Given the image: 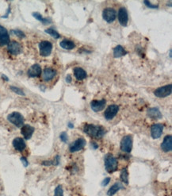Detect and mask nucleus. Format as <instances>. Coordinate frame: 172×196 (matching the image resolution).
<instances>
[{
  "instance_id": "5701e85b",
  "label": "nucleus",
  "mask_w": 172,
  "mask_h": 196,
  "mask_svg": "<svg viewBox=\"0 0 172 196\" xmlns=\"http://www.w3.org/2000/svg\"><path fill=\"white\" fill-rule=\"evenodd\" d=\"M60 46H61V48H63L64 49L71 50V49H75V47H76V44L74 43L72 41H70V40L64 39L60 42Z\"/></svg>"
},
{
  "instance_id": "4468645a",
  "label": "nucleus",
  "mask_w": 172,
  "mask_h": 196,
  "mask_svg": "<svg viewBox=\"0 0 172 196\" xmlns=\"http://www.w3.org/2000/svg\"><path fill=\"white\" fill-rule=\"evenodd\" d=\"M10 42V36L8 31L5 27L0 25V45H8Z\"/></svg>"
},
{
  "instance_id": "c9c22d12",
  "label": "nucleus",
  "mask_w": 172,
  "mask_h": 196,
  "mask_svg": "<svg viewBox=\"0 0 172 196\" xmlns=\"http://www.w3.org/2000/svg\"><path fill=\"white\" fill-rule=\"evenodd\" d=\"M66 82L67 83H71L72 82V76H71V75H67V77H66Z\"/></svg>"
},
{
  "instance_id": "1a4fd4ad",
  "label": "nucleus",
  "mask_w": 172,
  "mask_h": 196,
  "mask_svg": "<svg viewBox=\"0 0 172 196\" xmlns=\"http://www.w3.org/2000/svg\"><path fill=\"white\" fill-rule=\"evenodd\" d=\"M119 111V106L115 104H113V105L109 106L106 110H105L104 113V117L106 120L110 121L112 120L117 115V112Z\"/></svg>"
},
{
  "instance_id": "0eeeda50",
  "label": "nucleus",
  "mask_w": 172,
  "mask_h": 196,
  "mask_svg": "<svg viewBox=\"0 0 172 196\" xmlns=\"http://www.w3.org/2000/svg\"><path fill=\"white\" fill-rule=\"evenodd\" d=\"M102 17L105 21L108 23H112L115 21L117 18V12L114 9L110 7H107L103 10L102 12Z\"/></svg>"
},
{
  "instance_id": "c85d7f7f",
  "label": "nucleus",
  "mask_w": 172,
  "mask_h": 196,
  "mask_svg": "<svg viewBox=\"0 0 172 196\" xmlns=\"http://www.w3.org/2000/svg\"><path fill=\"white\" fill-rule=\"evenodd\" d=\"M54 196H64V190H63L61 185H59L56 187L55 191H54Z\"/></svg>"
},
{
  "instance_id": "b1692460",
  "label": "nucleus",
  "mask_w": 172,
  "mask_h": 196,
  "mask_svg": "<svg viewBox=\"0 0 172 196\" xmlns=\"http://www.w3.org/2000/svg\"><path fill=\"white\" fill-rule=\"evenodd\" d=\"M121 188H123V186L121 183H114L111 187H110L107 191V195L108 196H114L116 193L119 190H121Z\"/></svg>"
},
{
  "instance_id": "f704fd0d",
  "label": "nucleus",
  "mask_w": 172,
  "mask_h": 196,
  "mask_svg": "<svg viewBox=\"0 0 172 196\" xmlns=\"http://www.w3.org/2000/svg\"><path fill=\"white\" fill-rule=\"evenodd\" d=\"M21 161L22 162L23 165L25 166V167H27V166L29 165V162H28V160H27V159L25 158V157H21Z\"/></svg>"
},
{
  "instance_id": "423d86ee",
  "label": "nucleus",
  "mask_w": 172,
  "mask_h": 196,
  "mask_svg": "<svg viewBox=\"0 0 172 196\" xmlns=\"http://www.w3.org/2000/svg\"><path fill=\"white\" fill-rule=\"evenodd\" d=\"M172 92V86L171 84L165 85L163 87H159V88L155 89L154 91V94L158 98H165L171 94Z\"/></svg>"
},
{
  "instance_id": "9b49d317",
  "label": "nucleus",
  "mask_w": 172,
  "mask_h": 196,
  "mask_svg": "<svg viewBox=\"0 0 172 196\" xmlns=\"http://www.w3.org/2000/svg\"><path fill=\"white\" fill-rule=\"evenodd\" d=\"M7 50L10 54L18 55L22 52V47L18 42L13 41V42H9L7 45Z\"/></svg>"
},
{
  "instance_id": "4c0bfd02",
  "label": "nucleus",
  "mask_w": 172,
  "mask_h": 196,
  "mask_svg": "<svg viewBox=\"0 0 172 196\" xmlns=\"http://www.w3.org/2000/svg\"><path fill=\"white\" fill-rule=\"evenodd\" d=\"M10 7L8 8V11L6 12V14L3 15V16H2V18H7V17H8V15H9V14H10Z\"/></svg>"
},
{
  "instance_id": "f257e3e1",
  "label": "nucleus",
  "mask_w": 172,
  "mask_h": 196,
  "mask_svg": "<svg viewBox=\"0 0 172 196\" xmlns=\"http://www.w3.org/2000/svg\"><path fill=\"white\" fill-rule=\"evenodd\" d=\"M83 131L91 138H101L106 134V130L102 126L92 124H86L83 126Z\"/></svg>"
},
{
  "instance_id": "393cba45",
  "label": "nucleus",
  "mask_w": 172,
  "mask_h": 196,
  "mask_svg": "<svg viewBox=\"0 0 172 196\" xmlns=\"http://www.w3.org/2000/svg\"><path fill=\"white\" fill-rule=\"evenodd\" d=\"M120 177H121V181L125 184H129V172H128V169L127 168H123L121 171V174H120Z\"/></svg>"
},
{
  "instance_id": "4be33fe9",
  "label": "nucleus",
  "mask_w": 172,
  "mask_h": 196,
  "mask_svg": "<svg viewBox=\"0 0 172 196\" xmlns=\"http://www.w3.org/2000/svg\"><path fill=\"white\" fill-rule=\"evenodd\" d=\"M127 53H128V52L120 45H117L114 49V57L115 58H120V57H124Z\"/></svg>"
},
{
  "instance_id": "9d476101",
  "label": "nucleus",
  "mask_w": 172,
  "mask_h": 196,
  "mask_svg": "<svg viewBox=\"0 0 172 196\" xmlns=\"http://www.w3.org/2000/svg\"><path fill=\"white\" fill-rule=\"evenodd\" d=\"M117 18L119 21L120 24L122 26H126L129 22V15H128V11L125 7H121L118 10L117 12Z\"/></svg>"
},
{
  "instance_id": "f03ea898",
  "label": "nucleus",
  "mask_w": 172,
  "mask_h": 196,
  "mask_svg": "<svg viewBox=\"0 0 172 196\" xmlns=\"http://www.w3.org/2000/svg\"><path fill=\"white\" fill-rule=\"evenodd\" d=\"M105 168L109 173L116 172L118 168V162L116 157L112 154H107L105 157Z\"/></svg>"
},
{
  "instance_id": "dca6fc26",
  "label": "nucleus",
  "mask_w": 172,
  "mask_h": 196,
  "mask_svg": "<svg viewBox=\"0 0 172 196\" xmlns=\"http://www.w3.org/2000/svg\"><path fill=\"white\" fill-rule=\"evenodd\" d=\"M34 132V128L29 125H23L21 129V133L25 139L29 140L32 138Z\"/></svg>"
},
{
  "instance_id": "72a5a7b5",
  "label": "nucleus",
  "mask_w": 172,
  "mask_h": 196,
  "mask_svg": "<svg viewBox=\"0 0 172 196\" xmlns=\"http://www.w3.org/2000/svg\"><path fill=\"white\" fill-rule=\"evenodd\" d=\"M110 177H106L105 178V179L103 181H102V186H106V185H108L109 183H110Z\"/></svg>"
},
{
  "instance_id": "7c9ffc66",
  "label": "nucleus",
  "mask_w": 172,
  "mask_h": 196,
  "mask_svg": "<svg viewBox=\"0 0 172 196\" xmlns=\"http://www.w3.org/2000/svg\"><path fill=\"white\" fill-rule=\"evenodd\" d=\"M12 33L14 34L18 38H25V34H24V32L21 31V30H12Z\"/></svg>"
},
{
  "instance_id": "7ed1b4c3",
  "label": "nucleus",
  "mask_w": 172,
  "mask_h": 196,
  "mask_svg": "<svg viewBox=\"0 0 172 196\" xmlns=\"http://www.w3.org/2000/svg\"><path fill=\"white\" fill-rule=\"evenodd\" d=\"M7 120L17 127H22L24 124V117L18 112H13L7 116Z\"/></svg>"
},
{
  "instance_id": "bb28decb",
  "label": "nucleus",
  "mask_w": 172,
  "mask_h": 196,
  "mask_svg": "<svg viewBox=\"0 0 172 196\" xmlns=\"http://www.w3.org/2000/svg\"><path fill=\"white\" fill-rule=\"evenodd\" d=\"M45 31L46 34H49L50 36H52L53 38H55V39H58V38H61V34H59L57 31H56L54 29L49 28V29H47V30H45Z\"/></svg>"
},
{
  "instance_id": "a19ab883",
  "label": "nucleus",
  "mask_w": 172,
  "mask_h": 196,
  "mask_svg": "<svg viewBox=\"0 0 172 196\" xmlns=\"http://www.w3.org/2000/svg\"><path fill=\"white\" fill-rule=\"evenodd\" d=\"M170 57L171 58V49L170 50Z\"/></svg>"
},
{
  "instance_id": "c756f323",
  "label": "nucleus",
  "mask_w": 172,
  "mask_h": 196,
  "mask_svg": "<svg viewBox=\"0 0 172 196\" xmlns=\"http://www.w3.org/2000/svg\"><path fill=\"white\" fill-rule=\"evenodd\" d=\"M10 89H11L14 92L16 93L17 94H19V95H22V96H24L25 95L24 91H23V90H22L21 88H19V87H14V86H10Z\"/></svg>"
},
{
  "instance_id": "ea45409f",
  "label": "nucleus",
  "mask_w": 172,
  "mask_h": 196,
  "mask_svg": "<svg viewBox=\"0 0 172 196\" xmlns=\"http://www.w3.org/2000/svg\"><path fill=\"white\" fill-rule=\"evenodd\" d=\"M68 126H69V128H73L74 125L72 124L71 122H69V123H68Z\"/></svg>"
},
{
  "instance_id": "f3484780",
  "label": "nucleus",
  "mask_w": 172,
  "mask_h": 196,
  "mask_svg": "<svg viewBox=\"0 0 172 196\" xmlns=\"http://www.w3.org/2000/svg\"><path fill=\"white\" fill-rule=\"evenodd\" d=\"M161 149L165 153L170 152L172 149V137L171 135H167L163 139V143L161 144Z\"/></svg>"
},
{
  "instance_id": "412c9836",
  "label": "nucleus",
  "mask_w": 172,
  "mask_h": 196,
  "mask_svg": "<svg viewBox=\"0 0 172 196\" xmlns=\"http://www.w3.org/2000/svg\"><path fill=\"white\" fill-rule=\"evenodd\" d=\"M147 116L151 119H160L162 118V114L158 108L153 107L147 110Z\"/></svg>"
},
{
  "instance_id": "6e6552de",
  "label": "nucleus",
  "mask_w": 172,
  "mask_h": 196,
  "mask_svg": "<svg viewBox=\"0 0 172 196\" xmlns=\"http://www.w3.org/2000/svg\"><path fill=\"white\" fill-rule=\"evenodd\" d=\"M86 144H87V142H86V140L84 138H78L73 143L71 144L69 150H70L71 153H76L78 151L82 150L86 146Z\"/></svg>"
},
{
  "instance_id": "473e14b6",
  "label": "nucleus",
  "mask_w": 172,
  "mask_h": 196,
  "mask_svg": "<svg viewBox=\"0 0 172 196\" xmlns=\"http://www.w3.org/2000/svg\"><path fill=\"white\" fill-rule=\"evenodd\" d=\"M144 3L145 4L147 7H149V8H152V9L158 8V5H154V4H151V2H149V1H144Z\"/></svg>"
},
{
  "instance_id": "58836bf2",
  "label": "nucleus",
  "mask_w": 172,
  "mask_h": 196,
  "mask_svg": "<svg viewBox=\"0 0 172 196\" xmlns=\"http://www.w3.org/2000/svg\"><path fill=\"white\" fill-rule=\"evenodd\" d=\"M2 78L4 79V80H6V81H8V80H9V79H8V78L6 77V76L5 75H2Z\"/></svg>"
},
{
  "instance_id": "cd10ccee",
  "label": "nucleus",
  "mask_w": 172,
  "mask_h": 196,
  "mask_svg": "<svg viewBox=\"0 0 172 196\" xmlns=\"http://www.w3.org/2000/svg\"><path fill=\"white\" fill-rule=\"evenodd\" d=\"M59 163H60V157L59 156H57L55 158L53 159V160H49V161H44L42 163L43 165H58Z\"/></svg>"
},
{
  "instance_id": "e433bc0d",
  "label": "nucleus",
  "mask_w": 172,
  "mask_h": 196,
  "mask_svg": "<svg viewBox=\"0 0 172 196\" xmlns=\"http://www.w3.org/2000/svg\"><path fill=\"white\" fill-rule=\"evenodd\" d=\"M91 146H92V147L94 148V149H98V144L95 143V142H91Z\"/></svg>"
},
{
  "instance_id": "f8f14e48",
  "label": "nucleus",
  "mask_w": 172,
  "mask_h": 196,
  "mask_svg": "<svg viewBox=\"0 0 172 196\" xmlns=\"http://www.w3.org/2000/svg\"><path fill=\"white\" fill-rule=\"evenodd\" d=\"M163 131V125L162 124H155L151 128V135L153 139H158L161 137Z\"/></svg>"
},
{
  "instance_id": "ddd939ff",
  "label": "nucleus",
  "mask_w": 172,
  "mask_h": 196,
  "mask_svg": "<svg viewBox=\"0 0 172 196\" xmlns=\"http://www.w3.org/2000/svg\"><path fill=\"white\" fill-rule=\"evenodd\" d=\"M106 101L105 99L102 100H93L91 102V107L93 111L100 112L106 106Z\"/></svg>"
},
{
  "instance_id": "39448f33",
  "label": "nucleus",
  "mask_w": 172,
  "mask_h": 196,
  "mask_svg": "<svg viewBox=\"0 0 172 196\" xmlns=\"http://www.w3.org/2000/svg\"><path fill=\"white\" fill-rule=\"evenodd\" d=\"M39 50L42 57H48L51 54L53 50V44L48 41H42L39 43Z\"/></svg>"
},
{
  "instance_id": "a211bd4d",
  "label": "nucleus",
  "mask_w": 172,
  "mask_h": 196,
  "mask_svg": "<svg viewBox=\"0 0 172 196\" xmlns=\"http://www.w3.org/2000/svg\"><path fill=\"white\" fill-rule=\"evenodd\" d=\"M12 145H13L14 148L18 152H22L26 148V144L25 142L24 139H22V138H14L12 142Z\"/></svg>"
},
{
  "instance_id": "6ab92c4d",
  "label": "nucleus",
  "mask_w": 172,
  "mask_h": 196,
  "mask_svg": "<svg viewBox=\"0 0 172 196\" xmlns=\"http://www.w3.org/2000/svg\"><path fill=\"white\" fill-rule=\"evenodd\" d=\"M57 75V71L52 68H46L43 72V79L45 81H50Z\"/></svg>"
},
{
  "instance_id": "aec40b11",
  "label": "nucleus",
  "mask_w": 172,
  "mask_h": 196,
  "mask_svg": "<svg viewBox=\"0 0 172 196\" xmlns=\"http://www.w3.org/2000/svg\"><path fill=\"white\" fill-rule=\"evenodd\" d=\"M73 72L75 77H76V79L79 80V81H81V80H83V79L87 78V72H86L85 70L83 69L82 68H75L73 70Z\"/></svg>"
},
{
  "instance_id": "20e7f679",
  "label": "nucleus",
  "mask_w": 172,
  "mask_h": 196,
  "mask_svg": "<svg viewBox=\"0 0 172 196\" xmlns=\"http://www.w3.org/2000/svg\"><path fill=\"white\" fill-rule=\"evenodd\" d=\"M132 149V136L126 135L121 142V150L124 153H131Z\"/></svg>"
},
{
  "instance_id": "2eb2a0df",
  "label": "nucleus",
  "mask_w": 172,
  "mask_h": 196,
  "mask_svg": "<svg viewBox=\"0 0 172 196\" xmlns=\"http://www.w3.org/2000/svg\"><path fill=\"white\" fill-rule=\"evenodd\" d=\"M28 74L29 77L30 78H35L40 76L41 74V67L38 64H35L33 65L29 68V69L28 70Z\"/></svg>"
},
{
  "instance_id": "a878e982",
  "label": "nucleus",
  "mask_w": 172,
  "mask_h": 196,
  "mask_svg": "<svg viewBox=\"0 0 172 196\" xmlns=\"http://www.w3.org/2000/svg\"><path fill=\"white\" fill-rule=\"evenodd\" d=\"M33 16L37 20L41 22L43 24H49V23L52 22V20L50 18H45L42 17V15L41 14L37 13V12H35V13H33Z\"/></svg>"
},
{
  "instance_id": "2f4dec72",
  "label": "nucleus",
  "mask_w": 172,
  "mask_h": 196,
  "mask_svg": "<svg viewBox=\"0 0 172 196\" xmlns=\"http://www.w3.org/2000/svg\"><path fill=\"white\" fill-rule=\"evenodd\" d=\"M60 138H61V140L63 142L66 143L68 140V134H67V133H65V132L61 133V134L60 135Z\"/></svg>"
}]
</instances>
